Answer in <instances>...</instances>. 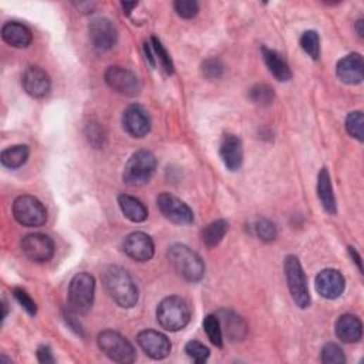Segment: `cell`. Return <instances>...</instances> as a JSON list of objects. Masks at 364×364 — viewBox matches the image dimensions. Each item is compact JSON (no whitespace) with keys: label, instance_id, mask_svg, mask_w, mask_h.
Listing matches in <instances>:
<instances>
[{"label":"cell","instance_id":"cell-1","mask_svg":"<svg viewBox=\"0 0 364 364\" xmlns=\"http://www.w3.org/2000/svg\"><path fill=\"white\" fill-rule=\"evenodd\" d=\"M103 283L110 298L123 309H131L138 302V289L130 273L120 266H108Z\"/></svg>","mask_w":364,"mask_h":364},{"label":"cell","instance_id":"cell-2","mask_svg":"<svg viewBox=\"0 0 364 364\" xmlns=\"http://www.w3.org/2000/svg\"><path fill=\"white\" fill-rule=\"evenodd\" d=\"M96 294V280L87 273H77L71 279L67 294V309L75 312L76 315H86L90 312L94 303Z\"/></svg>","mask_w":364,"mask_h":364},{"label":"cell","instance_id":"cell-3","mask_svg":"<svg viewBox=\"0 0 364 364\" xmlns=\"http://www.w3.org/2000/svg\"><path fill=\"white\" fill-rule=\"evenodd\" d=\"M167 258L175 272L188 282H199L205 275L202 259L187 245H172L167 252Z\"/></svg>","mask_w":364,"mask_h":364},{"label":"cell","instance_id":"cell-4","mask_svg":"<svg viewBox=\"0 0 364 364\" xmlns=\"http://www.w3.org/2000/svg\"><path fill=\"white\" fill-rule=\"evenodd\" d=\"M157 320L168 332L182 330L191 320V308L182 298L168 296L158 305Z\"/></svg>","mask_w":364,"mask_h":364},{"label":"cell","instance_id":"cell-5","mask_svg":"<svg viewBox=\"0 0 364 364\" xmlns=\"http://www.w3.org/2000/svg\"><path fill=\"white\" fill-rule=\"evenodd\" d=\"M284 276L287 282L289 292L292 295L294 302L301 308L306 309L310 305V294L305 270L295 255H289L284 259Z\"/></svg>","mask_w":364,"mask_h":364},{"label":"cell","instance_id":"cell-6","mask_svg":"<svg viewBox=\"0 0 364 364\" xmlns=\"http://www.w3.org/2000/svg\"><path fill=\"white\" fill-rule=\"evenodd\" d=\"M157 170V158L147 150H139L134 153L124 168V182L132 187L147 184Z\"/></svg>","mask_w":364,"mask_h":364},{"label":"cell","instance_id":"cell-7","mask_svg":"<svg viewBox=\"0 0 364 364\" xmlns=\"http://www.w3.org/2000/svg\"><path fill=\"white\" fill-rule=\"evenodd\" d=\"M97 344L100 350L113 361L117 363H132L135 360L134 346L115 330H104L97 337Z\"/></svg>","mask_w":364,"mask_h":364},{"label":"cell","instance_id":"cell-8","mask_svg":"<svg viewBox=\"0 0 364 364\" xmlns=\"http://www.w3.org/2000/svg\"><path fill=\"white\" fill-rule=\"evenodd\" d=\"M15 220L23 227H42L47 221V211L44 205L32 195L18 196L13 202Z\"/></svg>","mask_w":364,"mask_h":364},{"label":"cell","instance_id":"cell-9","mask_svg":"<svg viewBox=\"0 0 364 364\" xmlns=\"http://www.w3.org/2000/svg\"><path fill=\"white\" fill-rule=\"evenodd\" d=\"M104 79L107 86L121 96L134 97L141 92L139 79L128 68L111 65L107 68Z\"/></svg>","mask_w":364,"mask_h":364},{"label":"cell","instance_id":"cell-10","mask_svg":"<svg viewBox=\"0 0 364 364\" xmlns=\"http://www.w3.org/2000/svg\"><path fill=\"white\" fill-rule=\"evenodd\" d=\"M157 205L160 212L172 224L191 225L194 222V212L191 208L172 194H160L157 198Z\"/></svg>","mask_w":364,"mask_h":364},{"label":"cell","instance_id":"cell-11","mask_svg":"<svg viewBox=\"0 0 364 364\" xmlns=\"http://www.w3.org/2000/svg\"><path fill=\"white\" fill-rule=\"evenodd\" d=\"M22 252L36 263L49 262L54 255V242L44 234H30L22 239Z\"/></svg>","mask_w":364,"mask_h":364},{"label":"cell","instance_id":"cell-12","mask_svg":"<svg viewBox=\"0 0 364 364\" xmlns=\"http://www.w3.org/2000/svg\"><path fill=\"white\" fill-rule=\"evenodd\" d=\"M138 346L144 350V353L154 360H163L171 353V341L170 339L153 329H145L137 336Z\"/></svg>","mask_w":364,"mask_h":364},{"label":"cell","instance_id":"cell-13","mask_svg":"<svg viewBox=\"0 0 364 364\" xmlns=\"http://www.w3.org/2000/svg\"><path fill=\"white\" fill-rule=\"evenodd\" d=\"M90 40L99 51H108L111 50L118 39V33L115 26L111 20L106 18H96L92 20L89 26Z\"/></svg>","mask_w":364,"mask_h":364},{"label":"cell","instance_id":"cell-14","mask_svg":"<svg viewBox=\"0 0 364 364\" xmlns=\"http://www.w3.org/2000/svg\"><path fill=\"white\" fill-rule=\"evenodd\" d=\"M124 130L135 138H142L151 130V118L144 107L138 104H131L125 108L123 114Z\"/></svg>","mask_w":364,"mask_h":364},{"label":"cell","instance_id":"cell-15","mask_svg":"<svg viewBox=\"0 0 364 364\" xmlns=\"http://www.w3.org/2000/svg\"><path fill=\"white\" fill-rule=\"evenodd\" d=\"M124 252L135 262H149L153 259L156 246L153 239L144 232H132L124 241Z\"/></svg>","mask_w":364,"mask_h":364},{"label":"cell","instance_id":"cell-16","mask_svg":"<svg viewBox=\"0 0 364 364\" xmlns=\"http://www.w3.org/2000/svg\"><path fill=\"white\" fill-rule=\"evenodd\" d=\"M22 86L30 97L43 99L50 93L51 82L49 75L43 68L37 65H30L23 73Z\"/></svg>","mask_w":364,"mask_h":364},{"label":"cell","instance_id":"cell-17","mask_svg":"<svg viewBox=\"0 0 364 364\" xmlns=\"http://www.w3.org/2000/svg\"><path fill=\"white\" fill-rule=\"evenodd\" d=\"M344 276L336 269H323L316 276V290L325 299H337L344 292Z\"/></svg>","mask_w":364,"mask_h":364},{"label":"cell","instance_id":"cell-18","mask_svg":"<svg viewBox=\"0 0 364 364\" xmlns=\"http://www.w3.org/2000/svg\"><path fill=\"white\" fill-rule=\"evenodd\" d=\"M337 77L346 84H360L364 79V63L358 53H351L343 57L336 67Z\"/></svg>","mask_w":364,"mask_h":364},{"label":"cell","instance_id":"cell-19","mask_svg":"<svg viewBox=\"0 0 364 364\" xmlns=\"http://www.w3.org/2000/svg\"><path fill=\"white\" fill-rule=\"evenodd\" d=\"M220 156L230 171H238L244 161V149L239 137L234 134L224 135L220 147Z\"/></svg>","mask_w":364,"mask_h":364},{"label":"cell","instance_id":"cell-20","mask_svg":"<svg viewBox=\"0 0 364 364\" xmlns=\"http://www.w3.org/2000/svg\"><path fill=\"white\" fill-rule=\"evenodd\" d=\"M4 40L16 49H26L33 42V34L27 26L19 22H8L2 27Z\"/></svg>","mask_w":364,"mask_h":364},{"label":"cell","instance_id":"cell-21","mask_svg":"<svg viewBox=\"0 0 364 364\" xmlns=\"http://www.w3.org/2000/svg\"><path fill=\"white\" fill-rule=\"evenodd\" d=\"M336 334L343 343H357L363 336L361 320L356 315H343L336 322Z\"/></svg>","mask_w":364,"mask_h":364},{"label":"cell","instance_id":"cell-22","mask_svg":"<svg viewBox=\"0 0 364 364\" xmlns=\"http://www.w3.org/2000/svg\"><path fill=\"white\" fill-rule=\"evenodd\" d=\"M218 319L221 322L222 333L225 332L227 337L232 341H241L246 336V323L241 316L231 310H220L218 312Z\"/></svg>","mask_w":364,"mask_h":364},{"label":"cell","instance_id":"cell-23","mask_svg":"<svg viewBox=\"0 0 364 364\" xmlns=\"http://www.w3.org/2000/svg\"><path fill=\"white\" fill-rule=\"evenodd\" d=\"M262 56L265 60L266 67L269 68L270 75L277 80V82H289L292 79V70H290L289 64L283 60V57L268 47H262Z\"/></svg>","mask_w":364,"mask_h":364},{"label":"cell","instance_id":"cell-24","mask_svg":"<svg viewBox=\"0 0 364 364\" xmlns=\"http://www.w3.org/2000/svg\"><path fill=\"white\" fill-rule=\"evenodd\" d=\"M118 205H120V209L124 213V216L131 222L141 224L149 218V211H147V208H145V205L139 199H137L131 195H125V194L120 195Z\"/></svg>","mask_w":364,"mask_h":364},{"label":"cell","instance_id":"cell-25","mask_svg":"<svg viewBox=\"0 0 364 364\" xmlns=\"http://www.w3.org/2000/svg\"><path fill=\"white\" fill-rule=\"evenodd\" d=\"M318 196H319L325 211L330 215H334L336 211H337L336 198H334V194H333L332 178H330V174L326 168H323L319 172V177H318Z\"/></svg>","mask_w":364,"mask_h":364},{"label":"cell","instance_id":"cell-26","mask_svg":"<svg viewBox=\"0 0 364 364\" xmlns=\"http://www.w3.org/2000/svg\"><path fill=\"white\" fill-rule=\"evenodd\" d=\"M29 156H30V150L27 145H13V147H9L2 153L0 160H2V164L6 168L16 170L26 164V161L29 160Z\"/></svg>","mask_w":364,"mask_h":364},{"label":"cell","instance_id":"cell-27","mask_svg":"<svg viewBox=\"0 0 364 364\" xmlns=\"http://www.w3.org/2000/svg\"><path fill=\"white\" fill-rule=\"evenodd\" d=\"M230 230V224L225 220H218L209 224L202 232L203 245L208 248H215L222 242L227 232Z\"/></svg>","mask_w":364,"mask_h":364},{"label":"cell","instance_id":"cell-28","mask_svg":"<svg viewBox=\"0 0 364 364\" xmlns=\"http://www.w3.org/2000/svg\"><path fill=\"white\" fill-rule=\"evenodd\" d=\"M203 330L213 346L220 349L224 346V333H222L221 322L216 315H208L203 319Z\"/></svg>","mask_w":364,"mask_h":364},{"label":"cell","instance_id":"cell-29","mask_svg":"<svg viewBox=\"0 0 364 364\" xmlns=\"http://www.w3.org/2000/svg\"><path fill=\"white\" fill-rule=\"evenodd\" d=\"M301 46L313 60L320 58V39L315 30H308L301 37Z\"/></svg>","mask_w":364,"mask_h":364},{"label":"cell","instance_id":"cell-30","mask_svg":"<svg viewBox=\"0 0 364 364\" xmlns=\"http://www.w3.org/2000/svg\"><path fill=\"white\" fill-rule=\"evenodd\" d=\"M249 99L258 106H270L275 100V92L268 84H256L249 90Z\"/></svg>","mask_w":364,"mask_h":364},{"label":"cell","instance_id":"cell-31","mask_svg":"<svg viewBox=\"0 0 364 364\" xmlns=\"http://www.w3.org/2000/svg\"><path fill=\"white\" fill-rule=\"evenodd\" d=\"M346 130L353 138L358 141L364 139V117L361 111H353L347 115Z\"/></svg>","mask_w":364,"mask_h":364},{"label":"cell","instance_id":"cell-32","mask_svg":"<svg viewBox=\"0 0 364 364\" xmlns=\"http://www.w3.org/2000/svg\"><path fill=\"white\" fill-rule=\"evenodd\" d=\"M151 47H153L156 58L160 61L161 67L165 70L167 75H174V63L171 60V56L168 54L167 49L163 46V43L156 36L151 37Z\"/></svg>","mask_w":364,"mask_h":364},{"label":"cell","instance_id":"cell-33","mask_svg":"<svg viewBox=\"0 0 364 364\" xmlns=\"http://www.w3.org/2000/svg\"><path fill=\"white\" fill-rule=\"evenodd\" d=\"M322 363L325 364H343L346 361L341 347L336 343H327L322 349Z\"/></svg>","mask_w":364,"mask_h":364},{"label":"cell","instance_id":"cell-34","mask_svg":"<svg viewBox=\"0 0 364 364\" xmlns=\"http://www.w3.org/2000/svg\"><path fill=\"white\" fill-rule=\"evenodd\" d=\"M255 234L262 242H273L277 237V228L272 221L263 218L255 224Z\"/></svg>","mask_w":364,"mask_h":364},{"label":"cell","instance_id":"cell-35","mask_svg":"<svg viewBox=\"0 0 364 364\" xmlns=\"http://www.w3.org/2000/svg\"><path fill=\"white\" fill-rule=\"evenodd\" d=\"M185 353L195 363H205L209 358V349L198 340H191L185 346Z\"/></svg>","mask_w":364,"mask_h":364},{"label":"cell","instance_id":"cell-36","mask_svg":"<svg viewBox=\"0 0 364 364\" xmlns=\"http://www.w3.org/2000/svg\"><path fill=\"white\" fill-rule=\"evenodd\" d=\"M201 70L206 79H220L224 75V64L220 58L211 57L202 63Z\"/></svg>","mask_w":364,"mask_h":364},{"label":"cell","instance_id":"cell-37","mask_svg":"<svg viewBox=\"0 0 364 364\" xmlns=\"http://www.w3.org/2000/svg\"><path fill=\"white\" fill-rule=\"evenodd\" d=\"M174 9L182 19H192L199 12L198 4L192 2V0H177L174 4Z\"/></svg>","mask_w":364,"mask_h":364},{"label":"cell","instance_id":"cell-38","mask_svg":"<svg viewBox=\"0 0 364 364\" xmlns=\"http://www.w3.org/2000/svg\"><path fill=\"white\" fill-rule=\"evenodd\" d=\"M13 296L18 301V303L30 315L34 316L37 313V305L34 303V301L30 298V295L26 292V290L20 289V287H15L13 289Z\"/></svg>","mask_w":364,"mask_h":364},{"label":"cell","instance_id":"cell-39","mask_svg":"<svg viewBox=\"0 0 364 364\" xmlns=\"http://www.w3.org/2000/svg\"><path fill=\"white\" fill-rule=\"evenodd\" d=\"M87 138L90 141V144L96 149H101V145H104V130L99 125V124H90L87 128Z\"/></svg>","mask_w":364,"mask_h":364},{"label":"cell","instance_id":"cell-40","mask_svg":"<svg viewBox=\"0 0 364 364\" xmlns=\"http://www.w3.org/2000/svg\"><path fill=\"white\" fill-rule=\"evenodd\" d=\"M37 360L43 364H50V363H54V357H53V353L50 350V347L47 346H40L37 349Z\"/></svg>","mask_w":364,"mask_h":364},{"label":"cell","instance_id":"cell-41","mask_svg":"<svg viewBox=\"0 0 364 364\" xmlns=\"http://www.w3.org/2000/svg\"><path fill=\"white\" fill-rule=\"evenodd\" d=\"M80 13H92L96 8L94 4H90V2H80V4H76L75 5Z\"/></svg>","mask_w":364,"mask_h":364},{"label":"cell","instance_id":"cell-42","mask_svg":"<svg viewBox=\"0 0 364 364\" xmlns=\"http://www.w3.org/2000/svg\"><path fill=\"white\" fill-rule=\"evenodd\" d=\"M349 253H350V256H351V259L354 261V263L357 265V268H358V270L360 272H363V266H361V258H360V255H358V252L354 249V248H351V246H349Z\"/></svg>","mask_w":364,"mask_h":364},{"label":"cell","instance_id":"cell-43","mask_svg":"<svg viewBox=\"0 0 364 364\" xmlns=\"http://www.w3.org/2000/svg\"><path fill=\"white\" fill-rule=\"evenodd\" d=\"M121 6H123V9H124V13L130 15V13L132 12V9H134V8H137V4H135V2H132V4L123 2V4H121Z\"/></svg>","mask_w":364,"mask_h":364},{"label":"cell","instance_id":"cell-44","mask_svg":"<svg viewBox=\"0 0 364 364\" xmlns=\"http://www.w3.org/2000/svg\"><path fill=\"white\" fill-rule=\"evenodd\" d=\"M363 26H364V22H363L361 19L357 20V23H356V30H357V34H358L360 37L364 36V29H363Z\"/></svg>","mask_w":364,"mask_h":364},{"label":"cell","instance_id":"cell-45","mask_svg":"<svg viewBox=\"0 0 364 364\" xmlns=\"http://www.w3.org/2000/svg\"><path fill=\"white\" fill-rule=\"evenodd\" d=\"M2 308H4V320L6 319V316H8V305H6V302L4 301L2 302Z\"/></svg>","mask_w":364,"mask_h":364}]
</instances>
